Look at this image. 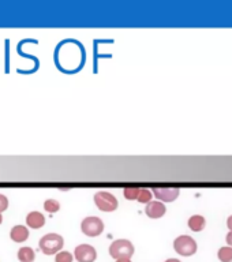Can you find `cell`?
<instances>
[{"label": "cell", "mask_w": 232, "mask_h": 262, "mask_svg": "<svg viewBox=\"0 0 232 262\" xmlns=\"http://www.w3.org/2000/svg\"><path fill=\"white\" fill-rule=\"evenodd\" d=\"M63 245H65V241L57 233H47L41 237L40 243H38L40 250L47 255H53L57 251H60L63 249Z\"/></svg>", "instance_id": "cell-1"}, {"label": "cell", "mask_w": 232, "mask_h": 262, "mask_svg": "<svg viewBox=\"0 0 232 262\" xmlns=\"http://www.w3.org/2000/svg\"><path fill=\"white\" fill-rule=\"evenodd\" d=\"M134 254V246L127 239H118L111 243L110 255L114 259H122V258H129L130 259Z\"/></svg>", "instance_id": "cell-2"}, {"label": "cell", "mask_w": 232, "mask_h": 262, "mask_svg": "<svg viewBox=\"0 0 232 262\" xmlns=\"http://www.w3.org/2000/svg\"><path fill=\"white\" fill-rule=\"evenodd\" d=\"M94 204L101 212H114L118 209V200L111 192L98 191L94 195Z\"/></svg>", "instance_id": "cell-3"}, {"label": "cell", "mask_w": 232, "mask_h": 262, "mask_svg": "<svg viewBox=\"0 0 232 262\" xmlns=\"http://www.w3.org/2000/svg\"><path fill=\"white\" fill-rule=\"evenodd\" d=\"M174 249L178 254L183 255V257H190L197 251V243L192 236L188 235H182L178 236L174 242Z\"/></svg>", "instance_id": "cell-4"}, {"label": "cell", "mask_w": 232, "mask_h": 262, "mask_svg": "<svg viewBox=\"0 0 232 262\" xmlns=\"http://www.w3.org/2000/svg\"><path fill=\"white\" fill-rule=\"evenodd\" d=\"M81 229L86 236L96 237L101 235L102 231H104V223L98 217H86L82 220Z\"/></svg>", "instance_id": "cell-5"}, {"label": "cell", "mask_w": 232, "mask_h": 262, "mask_svg": "<svg viewBox=\"0 0 232 262\" xmlns=\"http://www.w3.org/2000/svg\"><path fill=\"white\" fill-rule=\"evenodd\" d=\"M74 255L78 262H94L97 258V251L93 246L79 245L74 250Z\"/></svg>", "instance_id": "cell-6"}, {"label": "cell", "mask_w": 232, "mask_h": 262, "mask_svg": "<svg viewBox=\"0 0 232 262\" xmlns=\"http://www.w3.org/2000/svg\"><path fill=\"white\" fill-rule=\"evenodd\" d=\"M179 188L176 187H156L153 188V194L163 202H172L179 196Z\"/></svg>", "instance_id": "cell-7"}, {"label": "cell", "mask_w": 232, "mask_h": 262, "mask_svg": "<svg viewBox=\"0 0 232 262\" xmlns=\"http://www.w3.org/2000/svg\"><path fill=\"white\" fill-rule=\"evenodd\" d=\"M165 212H167V208L160 201H151L145 208V213L151 219H160V217H163L165 214Z\"/></svg>", "instance_id": "cell-8"}, {"label": "cell", "mask_w": 232, "mask_h": 262, "mask_svg": "<svg viewBox=\"0 0 232 262\" xmlns=\"http://www.w3.org/2000/svg\"><path fill=\"white\" fill-rule=\"evenodd\" d=\"M26 224L29 228L40 229L45 225V217L43 213L40 212H30L26 216Z\"/></svg>", "instance_id": "cell-9"}, {"label": "cell", "mask_w": 232, "mask_h": 262, "mask_svg": "<svg viewBox=\"0 0 232 262\" xmlns=\"http://www.w3.org/2000/svg\"><path fill=\"white\" fill-rule=\"evenodd\" d=\"M10 237L16 243H22V242L28 241L29 237V229L25 225H15L12 227L11 232H10Z\"/></svg>", "instance_id": "cell-10"}, {"label": "cell", "mask_w": 232, "mask_h": 262, "mask_svg": "<svg viewBox=\"0 0 232 262\" xmlns=\"http://www.w3.org/2000/svg\"><path fill=\"white\" fill-rule=\"evenodd\" d=\"M205 224H206V221H205L204 217L200 216V214H196V216H192L188 219V227H190V229L194 231V232H200V231H202V229L205 228Z\"/></svg>", "instance_id": "cell-11"}, {"label": "cell", "mask_w": 232, "mask_h": 262, "mask_svg": "<svg viewBox=\"0 0 232 262\" xmlns=\"http://www.w3.org/2000/svg\"><path fill=\"white\" fill-rule=\"evenodd\" d=\"M34 258H36V254L32 247H20L18 250V259L20 262H33Z\"/></svg>", "instance_id": "cell-12"}, {"label": "cell", "mask_w": 232, "mask_h": 262, "mask_svg": "<svg viewBox=\"0 0 232 262\" xmlns=\"http://www.w3.org/2000/svg\"><path fill=\"white\" fill-rule=\"evenodd\" d=\"M152 191L151 190H147V188H139V194H138V198L137 201L141 202V204H149L152 201Z\"/></svg>", "instance_id": "cell-13"}, {"label": "cell", "mask_w": 232, "mask_h": 262, "mask_svg": "<svg viewBox=\"0 0 232 262\" xmlns=\"http://www.w3.org/2000/svg\"><path fill=\"white\" fill-rule=\"evenodd\" d=\"M219 259L221 262H232V249L231 247H221L219 250Z\"/></svg>", "instance_id": "cell-14"}, {"label": "cell", "mask_w": 232, "mask_h": 262, "mask_svg": "<svg viewBox=\"0 0 232 262\" xmlns=\"http://www.w3.org/2000/svg\"><path fill=\"white\" fill-rule=\"evenodd\" d=\"M123 194H124V198L129 201H134L138 198V194H139V188L138 187H133V186H130V187H126L124 188V191H123Z\"/></svg>", "instance_id": "cell-15"}, {"label": "cell", "mask_w": 232, "mask_h": 262, "mask_svg": "<svg viewBox=\"0 0 232 262\" xmlns=\"http://www.w3.org/2000/svg\"><path fill=\"white\" fill-rule=\"evenodd\" d=\"M44 209L48 213H55L60 209V204L56 200H47L44 202Z\"/></svg>", "instance_id": "cell-16"}, {"label": "cell", "mask_w": 232, "mask_h": 262, "mask_svg": "<svg viewBox=\"0 0 232 262\" xmlns=\"http://www.w3.org/2000/svg\"><path fill=\"white\" fill-rule=\"evenodd\" d=\"M73 254H70L69 251H59L56 254L55 262H73Z\"/></svg>", "instance_id": "cell-17"}, {"label": "cell", "mask_w": 232, "mask_h": 262, "mask_svg": "<svg viewBox=\"0 0 232 262\" xmlns=\"http://www.w3.org/2000/svg\"><path fill=\"white\" fill-rule=\"evenodd\" d=\"M7 208H8L7 196L3 195V194H0V213L4 212V210H6Z\"/></svg>", "instance_id": "cell-18"}, {"label": "cell", "mask_w": 232, "mask_h": 262, "mask_svg": "<svg viewBox=\"0 0 232 262\" xmlns=\"http://www.w3.org/2000/svg\"><path fill=\"white\" fill-rule=\"evenodd\" d=\"M227 242H228V245L232 246V231L227 235Z\"/></svg>", "instance_id": "cell-19"}, {"label": "cell", "mask_w": 232, "mask_h": 262, "mask_svg": "<svg viewBox=\"0 0 232 262\" xmlns=\"http://www.w3.org/2000/svg\"><path fill=\"white\" fill-rule=\"evenodd\" d=\"M227 225H228V228L232 231V216L229 217L228 220H227Z\"/></svg>", "instance_id": "cell-20"}, {"label": "cell", "mask_w": 232, "mask_h": 262, "mask_svg": "<svg viewBox=\"0 0 232 262\" xmlns=\"http://www.w3.org/2000/svg\"><path fill=\"white\" fill-rule=\"evenodd\" d=\"M116 262H131L129 258H122V259H116Z\"/></svg>", "instance_id": "cell-21"}, {"label": "cell", "mask_w": 232, "mask_h": 262, "mask_svg": "<svg viewBox=\"0 0 232 262\" xmlns=\"http://www.w3.org/2000/svg\"><path fill=\"white\" fill-rule=\"evenodd\" d=\"M165 262H180L179 259H176V258H170V259H167Z\"/></svg>", "instance_id": "cell-22"}, {"label": "cell", "mask_w": 232, "mask_h": 262, "mask_svg": "<svg viewBox=\"0 0 232 262\" xmlns=\"http://www.w3.org/2000/svg\"><path fill=\"white\" fill-rule=\"evenodd\" d=\"M2 221H3V216H2V213H0V224H2Z\"/></svg>", "instance_id": "cell-23"}]
</instances>
